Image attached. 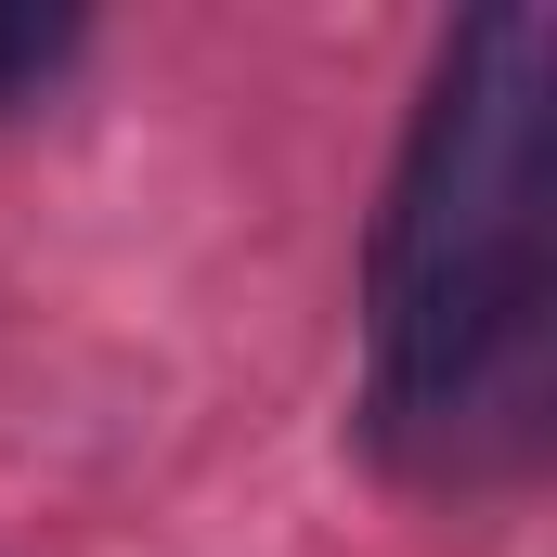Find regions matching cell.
I'll use <instances>...</instances> for the list:
<instances>
[{
  "mask_svg": "<svg viewBox=\"0 0 557 557\" xmlns=\"http://www.w3.org/2000/svg\"><path fill=\"white\" fill-rule=\"evenodd\" d=\"M65 52H78V13H0V104H13V91H39Z\"/></svg>",
  "mask_w": 557,
  "mask_h": 557,
  "instance_id": "obj_2",
  "label": "cell"
},
{
  "mask_svg": "<svg viewBox=\"0 0 557 557\" xmlns=\"http://www.w3.org/2000/svg\"><path fill=\"white\" fill-rule=\"evenodd\" d=\"M557 39L545 13H467L416 104L376 221V441L428 480H480L545 428L557 337Z\"/></svg>",
  "mask_w": 557,
  "mask_h": 557,
  "instance_id": "obj_1",
  "label": "cell"
}]
</instances>
